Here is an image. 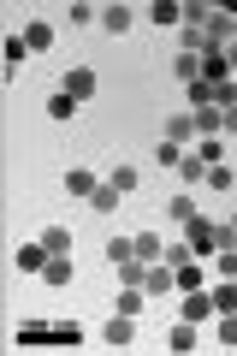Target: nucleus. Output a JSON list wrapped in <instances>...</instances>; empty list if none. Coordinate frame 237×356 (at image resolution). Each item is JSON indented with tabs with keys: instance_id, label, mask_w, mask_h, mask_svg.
Returning a JSON list of instances; mask_svg holds the SVG:
<instances>
[{
	"instance_id": "1",
	"label": "nucleus",
	"mask_w": 237,
	"mask_h": 356,
	"mask_svg": "<svg viewBox=\"0 0 237 356\" xmlns=\"http://www.w3.org/2000/svg\"><path fill=\"white\" fill-rule=\"evenodd\" d=\"M184 243H190L196 255H220V220H208V214L184 220Z\"/></svg>"
},
{
	"instance_id": "2",
	"label": "nucleus",
	"mask_w": 237,
	"mask_h": 356,
	"mask_svg": "<svg viewBox=\"0 0 237 356\" xmlns=\"http://www.w3.org/2000/svg\"><path fill=\"white\" fill-rule=\"evenodd\" d=\"M60 89L72 95L77 107H83V102H95V65H72V72L60 77Z\"/></svg>"
},
{
	"instance_id": "3",
	"label": "nucleus",
	"mask_w": 237,
	"mask_h": 356,
	"mask_svg": "<svg viewBox=\"0 0 237 356\" xmlns=\"http://www.w3.org/2000/svg\"><path fill=\"white\" fill-rule=\"evenodd\" d=\"M101 344H113V350H125V344H137V321L113 309V321L101 327Z\"/></svg>"
},
{
	"instance_id": "4",
	"label": "nucleus",
	"mask_w": 237,
	"mask_h": 356,
	"mask_svg": "<svg viewBox=\"0 0 237 356\" xmlns=\"http://www.w3.org/2000/svg\"><path fill=\"white\" fill-rule=\"evenodd\" d=\"M131 24H137V13H131L125 0H113V6H101V30H107V36H131Z\"/></svg>"
},
{
	"instance_id": "5",
	"label": "nucleus",
	"mask_w": 237,
	"mask_h": 356,
	"mask_svg": "<svg viewBox=\"0 0 237 356\" xmlns=\"http://www.w3.org/2000/svg\"><path fill=\"white\" fill-rule=\"evenodd\" d=\"M142 291H149V297L178 291V285H172V267H166V261H149V267H142Z\"/></svg>"
},
{
	"instance_id": "6",
	"label": "nucleus",
	"mask_w": 237,
	"mask_h": 356,
	"mask_svg": "<svg viewBox=\"0 0 237 356\" xmlns=\"http://www.w3.org/2000/svg\"><path fill=\"white\" fill-rule=\"evenodd\" d=\"M107 184H113V191H119V196H137V191H142V172H137V166H131V161H119V166H113V172H107Z\"/></svg>"
},
{
	"instance_id": "7",
	"label": "nucleus",
	"mask_w": 237,
	"mask_h": 356,
	"mask_svg": "<svg viewBox=\"0 0 237 356\" xmlns=\"http://www.w3.org/2000/svg\"><path fill=\"white\" fill-rule=\"evenodd\" d=\"M196 137H202V131H196V119H190V113H172V119H166V143H178V149H190Z\"/></svg>"
},
{
	"instance_id": "8",
	"label": "nucleus",
	"mask_w": 237,
	"mask_h": 356,
	"mask_svg": "<svg viewBox=\"0 0 237 356\" xmlns=\"http://www.w3.org/2000/svg\"><path fill=\"white\" fill-rule=\"evenodd\" d=\"M42 280L60 291V285H72L77 280V267H72V255H48V267H42Z\"/></svg>"
},
{
	"instance_id": "9",
	"label": "nucleus",
	"mask_w": 237,
	"mask_h": 356,
	"mask_svg": "<svg viewBox=\"0 0 237 356\" xmlns=\"http://www.w3.org/2000/svg\"><path fill=\"white\" fill-rule=\"evenodd\" d=\"M95 184H101V178L89 172V166H72V172H65V191H72L77 202H89V196H95Z\"/></svg>"
},
{
	"instance_id": "10",
	"label": "nucleus",
	"mask_w": 237,
	"mask_h": 356,
	"mask_svg": "<svg viewBox=\"0 0 237 356\" xmlns=\"http://www.w3.org/2000/svg\"><path fill=\"white\" fill-rule=\"evenodd\" d=\"M166 350H196V321H172L166 327Z\"/></svg>"
},
{
	"instance_id": "11",
	"label": "nucleus",
	"mask_w": 237,
	"mask_h": 356,
	"mask_svg": "<svg viewBox=\"0 0 237 356\" xmlns=\"http://www.w3.org/2000/svg\"><path fill=\"white\" fill-rule=\"evenodd\" d=\"M113 309H119V315H131V321H137L142 309H149V291H137V285H119V303H113Z\"/></svg>"
},
{
	"instance_id": "12",
	"label": "nucleus",
	"mask_w": 237,
	"mask_h": 356,
	"mask_svg": "<svg viewBox=\"0 0 237 356\" xmlns=\"http://www.w3.org/2000/svg\"><path fill=\"white\" fill-rule=\"evenodd\" d=\"M42 267H48V243H24V250H18V273H42Z\"/></svg>"
},
{
	"instance_id": "13",
	"label": "nucleus",
	"mask_w": 237,
	"mask_h": 356,
	"mask_svg": "<svg viewBox=\"0 0 237 356\" xmlns=\"http://www.w3.org/2000/svg\"><path fill=\"white\" fill-rule=\"evenodd\" d=\"M208 315H220L213 297H208V291H184V321H208Z\"/></svg>"
},
{
	"instance_id": "14",
	"label": "nucleus",
	"mask_w": 237,
	"mask_h": 356,
	"mask_svg": "<svg viewBox=\"0 0 237 356\" xmlns=\"http://www.w3.org/2000/svg\"><path fill=\"white\" fill-rule=\"evenodd\" d=\"M166 220H178V226H184V220H196V196H190V191L166 196Z\"/></svg>"
},
{
	"instance_id": "15",
	"label": "nucleus",
	"mask_w": 237,
	"mask_h": 356,
	"mask_svg": "<svg viewBox=\"0 0 237 356\" xmlns=\"http://www.w3.org/2000/svg\"><path fill=\"white\" fill-rule=\"evenodd\" d=\"M172 72H178V83H202V54H184V48H178Z\"/></svg>"
},
{
	"instance_id": "16",
	"label": "nucleus",
	"mask_w": 237,
	"mask_h": 356,
	"mask_svg": "<svg viewBox=\"0 0 237 356\" xmlns=\"http://www.w3.org/2000/svg\"><path fill=\"white\" fill-rule=\"evenodd\" d=\"M24 42H30V54H48L54 48V24H48V18H36V24L24 30Z\"/></svg>"
},
{
	"instance_id": "17",
	"label": "nucleus",
	"mask_w": 237,
	"mask_h": 356,
	"mask_svg": "<svg viewBox=\"0 0 237 356\" xmlns=\"http://www.w3.org/2000/svg\"><path fill=\"white\" fill-rule=\"evenodd\" d=\"M208 297H213V309H220V315H237V280H220Z\"/></svg>"
},
{
	"instance_id": "18",
	"label": "nucleus",
	"mask_w": 237,
	"mask_h": 356,
	"mask_svg": "<svg viewBox=\"0 0 237 356\" xmlns=\"http://www.w3.org/2000/svg\"><path fill=\"white\" fill-rule=\"evenodd\" d=\"M119 202H125V196L113 191L107 178H101V184H95V196H89V208H95V214H113V208H119Z\"/></svg>"
},
{
	"instance_id": "19",
	"label": "nucleus",
	"mask_w": 237,
	"mask_h": 356,
	"mask_svg": "<svg viewBox=\"0 0 237 356\" xmlns=\"http://www.w3.org/2000/svg\"><path fill=\"white\" fill-rule=\"evenodd\" d=\"M131 243H137V261H161V250H166L154 232H131Z\"/></svg>"
},
{
	"instance_id": "20",
	"label": "nucleus",
	"mask_w": 237,
	"mask_h": 356,
	"mask_svg": "<svg viewBox=\"0 0 237 356\" xmlns=\"http://www.w3.org/2000/svg\"><path fill=\"white\" fill-rule=\"evenodd\" d=\"M42 243H48V255H72V232L65 226H42Z\"/></svg>"
},
{
	"instance_id": "21",
	"label": "nucleus",
	"mask_w": 237,
	"mask_h": 356,
	"mask_svg": "<svg viewBox=\"0 0 237 356\" xmlns=\"http://www.w3.org/2000/svg\"><path fill=\"white\" fill-rule=\"evenodd\" d=\"M149 18H154V24H184V6H178V0H154Z\"/></svg>"
},
{
	"instance_id": "22",
	"label": "nucleus",
	"mask_w": 237,
	"mask_h": 356,
	"mask_svg": "<svg viewBox=\"0 0 237 356\" xmlns=\"http://www.w3.org/2000/svg\"><path fill=\"white\" fill-rule=\"evenodd\" d=\"M202 280H208V273H202L196 261H190V267H172V285H178V291H202Z\"/></svg>"
},
{
	"instance_id": "23",
	"label": "nucleus",
	"mask_w": 237,
	"mask_h": 356,
	"mask_svg": "<svg viewBox=\"0 0 237 356\" xmlns=\"http://www.w3.org/2000/svg\"><path fill=\"white\" fill-rule=\"evenodd\" d=\"M190 119H196L202 137H220V107H190Z\"/></svg>"
},
{
	"instance_id": "24",
	"label": "nucleus",
	"mask_w": 237,
	"mask_h": 356,
	"mask_svg": "<svg viewBox=\"0 0 237 356\" xmlns=\"http://www.w3.org/2000/svg\"><path fill=\"white\" fill-rule=\"evenodd\" d=\"M178 178H190V184H208V161H202V154H184V161H178Z\"/></svg>"
},
{
	"instance_id": "25",
	"label": "nucleus",
	"mask_w": 237,
	"mask_h": 356,
	"mask_svg": "<svg viewBox=\"0 0 237 356\" xmlns=\"http://www.w3.org/2000/svg\"><path fill=\"white\" fill-rule=\"evenodd\" d=\"M77 113V102L65 95V89H48V119H72Z\"/></svg>"
},
{
	"instance_id": "26",
	"label": "nucleus",
	"mask_w": 237,
	"mask_h": 356,
	"mask_svg": "<svg viewBox=\"0 0 237 356\" xmlns=\"http://www.w3.org/2000/svg\"><path fill=\"white\" fill-rule=\"evenodd\" d=\"M161 261H166V267H190V261H196V250L178 238V243H166V250H161Z\"/></svg>"
},
{
	"instance_id": "27",
	"label": "nucleus",
	"mask_w": 237,
	"mask_h": 356,
	"mask_svg": "<svg viewBox=\"0 0 237 356\" xmlns=\"http://www.w3.org/2000/svg\"><path fill=\"white\" fill-rule=\"evenodd\" d=\"M196 154H202L208 166H225V143H220V137H202V143H196Z\"/></svg>"
},
{
	"instance_id": "28",
	"label": "nucleus",
	"mask_w": 237,
	"mask_h": 356,
	"mask_svg": "<svg viewBox=\"0 0 237 356\" xmlns=\"http://www.w3.org/2000/svg\"><path fill=\"white\" fill-rule=\"evenodd\" d=\"M30 60V42L24 36H6V65H13V72H18V65H24Z\"/></svg>"
},
{
	"instance_id": "29",
	"label": "nucleus",
	"mask_w": 237,
	"mask_h": 356,
	"mask_svg": "<svg viewBox=\"0 0 237 356\" xmlns=\"http://www.w3.org/2000/svg\"><path fill=\"white\" fill-rule=\"evenodd\" d=\"M107 255H113V267H119V261H131V255H137V243H131V238H125V232H119V238H113V243H107Z\"/></svg>"
},
{
	"instance_id": "30",
	"label": "nucleus",
	"mask_w": 237,
	"mask_h": 356,
	"mask_svg": "<svg viewBox=\"0 0 237 356\" xmlns=\"http://www.w3.org/2000/svg\"><path fill=\"white\" fill-rule=\"evenodd\" d=\"M213 89V107H237V83L225 77V83H208Z\"/></svg>"
},
{
	"instance_id": "31",
	"label": "nucleus",
	"mask_w": 237,
	"mask_h": 356,
	"mask_svg": "<svg viewBox=\"0 0 237 356\" xmlns=\"http://www.w3.org/2000/svg\"><path fill=\"white\" fill-rule=\"evenodd\" d=\"M154 161H161V166H172V172H178V161H184V149H178V143H166V137H161V149H154Z\"/></svg>"
},
{
	"instance_id": "32",
	"label": "nucleus",
	"mask_w": 237,
	"mask_h": 356,
	"mask_svg": "<svg viewBox=\"0 0 237 356\" xmlns=\"http://www.w3.org/2000/svg\"><path fill=\"white\" fill-rule=\"evenodd\" d=\"M208 184H213V191H231L237 172H231V166H208Z\"/></svg>"
},
{
	"instance_id": "33",
	"label": "nucleus",
	"mask_w": 237,
	"mask_h": 356,
	"mask_svg": "<svg viewBox=\"0 0 237 356\" xmlns=\"http://www.w3.org/2000/svg\"><path fill=\"white\" fill-rule=\"evenodd\" d=\"M184 95H190V107H213V89L208 83H184Z\"/></svg>"
},
{
	"instance_id": "34",
	"label": "nucleus",
	"mask_w": 237,
	"mask_h": 356,
	"mask_svg": "<svg viewBox=\"0 0 237 356\" xmlns=\"http://www.w3.org/2000/svg\"><path fill=\"white\" fill-rule=\"evenodd\" d=\"M65 18H72V24H89V18H95V6H89V0H72V6H65Z\"/></svg>"
},
{
	"instance_id": "35",
	"label": "nucleus",
	"mask_w": 237,
	"mask_h": 356,
	"mask_svg": "<svg viewBox=\"0 0 237 356\" xmlns=\"http://www.w3.org/2000/svg\"><path fill=\"white\" fill-rule=\"evenodd\" d=\"M220 344H225V350H237V315L220 321Z\"/></svg>"
},
{
	"instance_id": "36",
	"label": "nucleus",
	"mask_w": 237,
	"mask_h": 356,
	"mask_svg": "<svg viewBox=\"0 0 237 356\" xmlns=\"http://www.w3.org/2000/svg\"><path fill=\"white\" fill-rule=\"evenodd\" d=\"M220 131H237V107H220Z\"/></svg>"
},
{
	"instance_id": "37",
	"label": "nucleus",
	"mask_w": 237,
	"mask_h": 356,
	"mask_svg": "<svg viewBox=\"0 0 237 356\" xmlns=\"http://www.w3.org/2000/svg\"><path fill=\"white\" fill-rule=\"evenodd\" d=\"M225 65H231V77H237V42H231V48H225Z\"/></svg>"
},
{
	"instance_id": "38",
	"label": "nucleus",
	"mask_w": 237,
	"mask_h": 356,
	"mask_svg": "<svg viewBox=\"0 0 237 356\" xmlns=\"http://www.w3.org/2000/svg\"><path fill=\"white\" fill-rule=\"evenodd\" d=\"M225 226H231V232H237V214H231V220H225Z\"/></svg>"
},
{
	"instance_id": "39",
	"label": "nucleus",
	"mask_w": 237,
	"mask_h": 356,
	"mask_svg": "<svg viewBox=\"0 0 237 356\" xmlns=\"http://www.w3.org/2000/svg\"><path fill=\"white\" fill-rule=\"evenodd\" d=\"M231 255H237V243H231Z\"/></svg>"
}]
</instances>
